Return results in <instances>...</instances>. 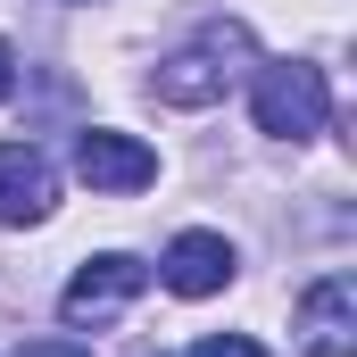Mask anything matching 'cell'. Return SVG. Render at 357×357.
<instances>
[{
  "label": "cell",
  "mask_w": 357,
  "mask_h": 357,
  "mask_svg": "<svg viewBox=\"0 0 357 357\" xmlns=\"http://www.w3.org/2000/svg\"><path fill=\"white\" fill-rule=\"evenodd\" d=\"M17 357H91V349H84V341H25Z\"/></svg>",
  "instance_id": "9"
},
{
  "label": "cell",
  "mask_w": 357,
  "mask_h": 357,
  "mask_svg": "<svg viewBox=\"0 0 357 357\" xmlns=\"http://www.w3.org/2000/svg\"><path fill=\"white\" fill-rule=\"evenodd\" d=\"M250 116H258V133H274V142H307V133H324V116H333V84H324V67H307V59L258 67V84H250Z\"/></svg>",
  "instance_id": "2"
},
{
  "label": "cell",
  "mask_w": 357,
  "mask_h": 357,
  "mask_svg": "<svg viewBox=\"0 0 357 357\" xmlns=\"http://www.w3.org/2000/svg\"><path fill=\"white\" fill-rule=\"evenodd\" d=\"M299 349L357 357V274H324V282L299 291Z\"/></svg>",
  "instance_id": "5"
},
{
  "label": "cell",
  "mask_w": 357,
  "mask_h": 357,
  "mask_svg": "<svg viewBox=\"0 0 357 357\" xmlns=\"http://www.w3.org/2000/svg\"><path fill=\"white\" fill-rule=\"evenodd\" d=\"M142 282H150V266L125 258V250L84 258V266L67 274V291H59V316H67V324H108V316H125V307L142 299Z\"/></svg>",
  "instance_id": "3"
},
{
  "label": "cell",
  "mask_w": 357,
  "mask_h": 357,
  "mask_svg": "<svg viewBox=\"0 0 357 357\" xmlns=\"http://www.w3.org/2000/svg\"><path fill=\"white\" fill-rule=\"evenodd\" d=\"M191 357H266V349H258L250 333H208V341H199Z\"/></svg>",
  "instance_id": "8"
},
{
  "label": "cell",
  "mask_w": 357,
  "mask_h": 357,
  "mask_svg": "<svg viewBox=\"0 0 357 357\" xmlns=\"http://www.w3.org/2000/svg\"><path fill=\"white\" fill-rule=\"evenodd\" d=\"M233 266H241V258H233V241H225V233H175L158 274H167V291H175V299H216V291L233 282Z\"/></svg>",
  "instance_id": "7"
},
{
  "label": "cell",
  "mask_w": 357,
  "mask_h": 357,
  "mask_svg": "<svg viewBox=\"0 0 357 357\" xmlns=\"http://www.w3.org/2000/svg\"><path fill=\"white\" fill-rule=\"evenodd\" d=\"M250 25L241 17H208L199 25V42H183V50H167L158 67H150V91L167 100V108H216L225 91H233V75L250 67Z\"/></svg>",
  "instance_id": "1"
},
{
  "label": "cell",
  "mask_w": 357,
  "mask_h": 357,
  "mask_svg": "<svg viewBox=\"0 0 357 357\" xmlns=\"http://www.w3.org/2000/svg\"><path fill=\"white\" fill-rule=\"evenodd\" d=\"M59 208V175L33 142H0V225H42Z\"/></svg>",
  "instance_id": "6"
},
{
  "label": "cell",
  "mask_w": 357,
  "mask_h": 357,
  "mask_svg": "<svg viewBox=\"0 0 357 357\" xmlns=\"http://www.w3.org/2000/svg\"><path fill=\"white\" fill-rule=\"evenodd\" d=\"M75 175L91 191H150L158 183V150L133 142V133H116V125H84L75 133Z\"/></svg>",
  "instance_id": "4"
},
{
  "label": "cell",
  "mask_w": 357,
  "mask_h": 357,
  "mask_svg": "<svg viewBox=\"0 0 357 357\" xmlns=\"http://www.w3.org/2000/svg\"><path fill=\"white\" fill-rule=\"evenodd\" d=\"M8 91H17V50L0 42V100H8Z\"/></svg>",
  "instance_id": "10"
}]
</instances>
